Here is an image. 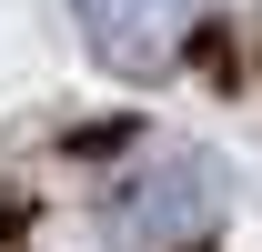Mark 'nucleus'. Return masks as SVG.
I'll use <instances>...</instances> for the list:
<instances>
[{"instance_id": "f257e3e1", "label": "nucleus", "mask_w": 262, "mask_h": 252, "mask_svg": "<svg viewBox=\"0 0 262 252\" xmlns=\"http://www.w3.org/2000/svg\"><path fill=\"white\" fill-rule=\"evenodd\" d=\"M202 212H212V161L162 152V161H141V172L111 182L101 232H111V252H171L182 232H202Z\"/></svg>"}, {"instance_id": "f03ea898", "label": "nucleus", "mask_w": 262, "mask_h": 252, "mask_svg": "<svg viewBox=\"0 0 262 252\" xmlns=\"http://www.w3.org/2000/svg\"><path fill=\"white\" fill-rule=\"evenodd\" d=\"M71 10H81V40H91L111 71L151 81V71H171L192 51V31H202L212 0H71Z\"/></svg>"}]
</instances>
